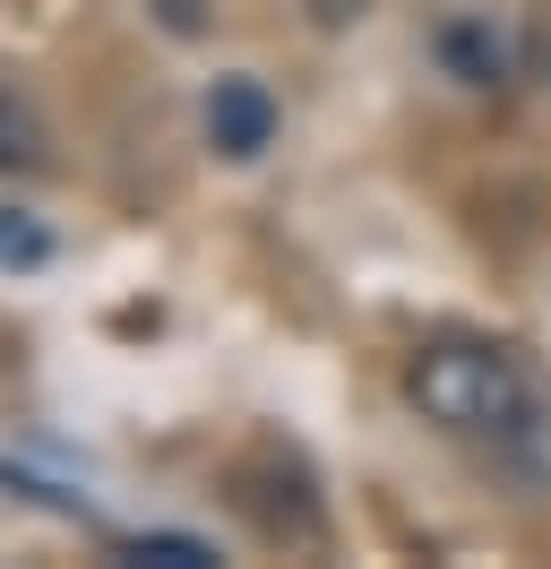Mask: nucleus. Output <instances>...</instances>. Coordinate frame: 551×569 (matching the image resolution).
<instances>
[{"label":"nucleus","instance_id":"1","mask_svg":"<svg viewBox=\"0 0 551 569\" xmlns=\"http://www.w3.org/2000/svg\"><path fill=\"white\" fill-rule=\"evenodd\" d=\"M405 406L448 440H500L534 406V371L500 337H422L405 355Z\"/></svg>","mask_w":551,"mask_h":569},{"label":"nucleus","instance_id":"2","mask_svg":"<svg viewBox=\"0 0 551 569\" xmlns=\"http://www.w3.org/2000/svg\"><path fill=\"white\" fill-rule=\"evenodd\" d=\"M276 96L259 87V78H216L207 87V147L224 156V164H259L276 147Z\"/></svg>","mask_w":551,"mask_h":569},{"label":"nucleus","instance_id":"3","mask_svg":"<svg viewBox=\"0 0 551 569\" xmlns=\"http://www.w3.org/2000/svg\"><path fill=\"white\" fill-rule=\"evenodd\" d=\"M491 466L509 475L517 492H551V397L543 389H534V406L491 440Z\"/></svg>","mask_w":551,"mask_h":569},{"label":"nucleus","instance_id":"4","mask_svg":"<svg viewBox=\"0 0 551 569\" xmlns=\"http://www.w3.org/2000/svg\"><path fill=\"white\" fill-rule=\"evenodd\" d=\"M440 61L465 87H491V78L509 70V36L491 27V18H457V27H440Z\"/></svg>","mask_w":551,"mask_h":569},{"label":"nucleus","instance_id":"5","mask_svg":"<svg viewBox=\"0 0 551 569\" xmlns=\"http://www.w3.org/2000/svg\"><path fill=\"white\" fill-rule=\"evenodd\" d=\"M43 164V121L18 87H0V173H34Z\"/></svg>","mask_w":551,"mask_h":569},{"label":"nucleus","instance_id":"6","mask_svg":"<svg viewBox=\"0 0 551 569\" xmlns=\"http://www.w3.org/2000/svg\"><path fill=\"white\" fill-rule=\"evenodd\" d=\"M121 561H156V569H216V543L207 535H130Z\"/></svg>","mask_w":551,"mask_h":569},{"label":"nucleus","instance_id":"7","mask_svg":"<svg viewBox=\"0 0 551 569\" xmlns=\"http://www.w3.org/2000/svg\"><path fill=\"white\" fill-rule=\"evenodd\" d=\"M43 259H52V233H43L34 216L0 208V268H43Z\"/></svg>","mask_w":551,"mask_h":569}]
</instances>
